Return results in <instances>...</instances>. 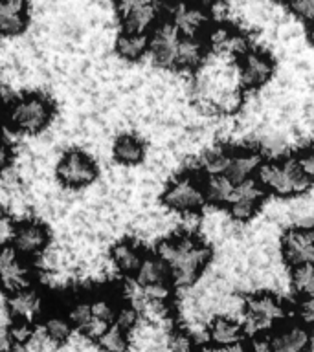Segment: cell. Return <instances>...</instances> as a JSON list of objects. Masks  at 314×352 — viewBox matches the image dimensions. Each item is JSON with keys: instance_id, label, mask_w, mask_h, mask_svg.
Segmentation results:
<instances>
[{"instance_id": "obj_1", "label": "cell", "mask_w": 314, "mask_h": 352, "mask_svg": "<svg viewBox=\"0 0 314 352\" xmlns=\"http://www.w3.org/2000/svg\"><path fill=\"white\" fill-rule=\"evenodd\" d=\"M156 255L167 264L173 286L189 288L208 268L211 248L200 236L180 233L162 239L156 246Z\"/></svg>"}, {"instance_id": "obj_2", "label": "cell", "mask_w": 314, "mask_h": 352, "mask_svg": "<svg viewBox=\"0 0 314 352\" xmlns=\"http://www.w3.org/2000/svg\"><path fill=\"white\" fill-rule=\"evenodd\" d=\"M255 178L264 192L283 200H292L313 187V180L305 175L296 156L264 160Z\"/></svg>"}, {"instance_id": "obj_3", "label": "cell", "mask_w": 314, "mask_h": 352, "mask_svg": "<svg viewBox=\"0 0 314 352\" xmlns=\"http://www.w3.org/2000/svg\"><path fill=\"white\" fill-rule=\"evenodd\" d=\"M55 107L44 94H24L8 104L4 121L8 129L24 136H37L54 120Z\"/></svg>"}, {"instance_id": "obj_4", "label": "cell", "mask_w": 314, "mask_h": 352, "mask_svg": "<svg viewBox=\"0 0 314 352\" xmlns=\"http://www.w3.org/2000/svg\"><path fill=\"white\" fill-rule=\"evenodd\" d=\"M241 318L247 334L272 332L286 318V307L274 292H253L242 299Z\"/></svg>"}, {"instance_id": "obj_5", "label": "cell", "mask_w": 314, "mask_h": 352, "mask_svg": "<svg viewBox=\"0 0 314 352\" xmlns=\"http://www.w3.org/2000/svg\"><path fill=\"white\" fill-rule=\"evenodd\" d=\"M162 204L167 211L184 217V214H198L206 206L204 195V180L191 173H184L171 178L169 184L162 191Z\"/></svg>"}, {"instance_id": "obj_6", "label": "cell", "mask_w": 314, "mask_h": 352, "mask_svg": "<svg viewBox=\"0 0 314 352\" xmlns=\"http://www.w3.org/2000/svg\"><path fill=\"white\" fill-rule=\"evenodd\" d=\"M55 176L61 186L76 191L98 180L99 169L87 153H83L79 148H72L59 158L55 167Z\"/></svg>"}, {"instance_id": "obj_7", "label": "cell", "mask_w": 314, "mask_h": 352, "mask_svg": "<svg viewBox=\"0 0 314 352\" xmlns=\"http://www.w3.org/2000/svg\"><path fill=\"white\" fill-rule=\"evenodd\" d=\"M313 330L303 321H286L266 334L264 352H313Z\"/></svg>"}, {"instance_id": "obj_8", "label": "cell", "mask_w": 314, "mask_h": 352, "mask_svg": "<svg viewBox=\"0 0 314 352\" xmlns=\"http://www.w3.org/2000/svg\"><path fill=\"white\" fill-rule=\"evenodd\" d=\"M0 277L2 290L8 292V296L33 286L32 266L10 242L0 246Z\"/></svg>"}, {"instance_id": "obj_9", "label": "cell", "mask_w": 314, "mask_h": 352, "mask_svg": "<svg viewBox=\"0 0 314 352\" xmlns=\"http://www.w3.org/2000/svg\"><path fill=\"white\" fill-rule=\"evenodd\" d=\"M180 37L182 35L169 19H162L153 28V32L149 33V55L154 65L164 70H175Z\"/></svg>"}, {"instance_id": "obj_10", "label": "cell", "mask_w": 314, "mask_h": 352, "mask_svg": "<svg viewBox=\"0 0 314 352\" xmlns=\"http://www.w3.org/2000/svg\"><path fill=\"white\" fill-rule=\"evenodd\" d=\"M162 6L154 2H121L116 6L120 19L121 32L127 33H151L153 28L162 21Z\"/></svg>"}, {"instance_id": "obj_11", "label": "cell", "mask_w": 314, "mask_h": 352, "mask_svg": "<svg viewBox=\"0 0 314 352\" xmlns=\"http://www.w3.org/2000/svg\"><path fill=\"white\" fill-rule=\"evenodd\" d=\"M239 72V85L244 90L255 92L263 88L274 76V60L263 50H250L239 57L237 63Z\"/></svg>"}, {"instance_id": "obj_12", "label": "cell", "mask_w": 314, "mask_h": 352, "mask_svg": "<svg viewBox=\"0 0 314 352\" xmlns=\"http://www.w3.org/2000/svg\"><path fill=\"white\" fill-rule=\"evenodd\" d=\"M280 252L289 268L314 263V228L292 226L281 235Z\"/></svg>"}, {"instance_id": "obj_13", "label": "cell", "mask_w": 314, "mask_h": 352, "mask_svg": "<svg viewBox=\"0 0 314 352\" xmlns=\"http://www.w3.org/2000/svg\"><path fill=\"white\" fill-rule=\"evenodd\" d=\"M10 244L24 258H35L43 255L50 246L48 228L39 220H21L11 230Z\"/></svg>"}, {"instance_id": "obj_14", "label": "cell", "mask_w": 314, "mask_h": 352, "mask_svg": "<svg viewBox=\"0 0 314 352\" xmlns=\"http://www.w3.org/2000/svg\"><path fill=\"white\" fill-rule=\"evenodd\" d=\"M266 192L258 182V178L236 184V192L228 206V214L236 222H248L259 213Z\"/></svg>"}, {"instance_id": "obj_15", "label": "cell", "mask_w": 314, "mask_h": 352, "mask_svg": "<svg viewBox=\"0 0 314 352\" xmlns=\"http://www.w3.org/2000/svg\"><path fill=\"white\" fill-rule=\"evenodd\" d=\"M169 21L182 37H202L211 24V11L197 4L169 6Z\"/></svg>"}, {"instance_id": "obj_16", "label": "cell", "mask_w": 314, "mask_h": 352, "mask_svg": "<svg viewBox=\"0 0 314 352\" xmlns=\"http://www.w3.org/2000/svg\"><path fill=\"white\" fill-rule=\"evenodd\" d=\"M6 310L13 321L35 324L44 318V297L35 286H30L6 297Z\"/></svg>"}, {"instance_id": "obj_17", "label": "cell", "mask_w": 314, "mask_h": 352, "mask_svg": "<svg viewBox=\"0 0 314 352\" xmlns=\"http://www.w3.org/2000/svg\"><path fill=\"white\" fill-rule=\"evenodd\" d=\"M242 321L230 316H213L206 324V338L211 346H231L244 340Z\"/></svg>"}, {"instance_id": "obj_18", "label": "cell", "mask_w": 314, "mask_h": 352, "mask_svg": "<svg viewBox=\"0 0 314 352\" xmlns=\"http://www.w3.org/2000/svg\"><path fill=\"white\" fill-rule=\"evenodd\" d=\"M30 22V8L22 0H0V37L24 33Z\"/></svg>"}, {"instance_id": "obj_19", "label": "cell", "mask_w": 314, "mask_h": 352, "mask_svg": "<svg viewBox=\"0 0 314 352\" xmlns=\"http://www.w3.org/2000/svg\"><path fill=\"white\" fill-rule=\"evenodd\" d=\"M264 160L259 151L255 148H239V151H231L230 165L226 175L233 184H241V182L252 180L258 175L259 167Z\"/></svg>"}, {"instance_id": "obj_20", "label": "cell", "mask_w": 314, "mask_h": 352, "mask_svg": "<svg viewBox=\"0 0 314 352\" xmlns=\"http://www.w3.org/2000/svg\"><path fill=\"white\" fill-rule=\"evenodd\" d=\"M143 257L145 253L142 252V248L132 241H120L110 248V263L114 264V268L121 275H125L129 279L136 275Z\"/></svg>"}, {"instance_id": "obj_21", "label": "cell", "mask_w": 314, "mask_h": 352, "mask_svg": "<svg viewBox=\"0 0 314 352\" xmlns=\"http://www.w3.org/2000/svg\"><path fill=\"white\" fill-rule=\"evenodd\" d=\"M145 154H147L145 143L136 134H129V132L120 134L112 145V156L118 164L125 165V167L140 165L145 160Z\"/></svg>"}, {"instance_id": "obj_22", "label": "cell", "mask_w": 314, "mask_h": 352, "mask_svg": "<svg viewBox=\"0 0 314 352\" xmlns=\"http://www.w3.org/2000/svg\"><path fill=\"white\" fill-rule=\"evenodd\" d=\"M208 43L204 37H180L176 50V70H197L206 60Z\"/></svg>"}, {"instance_id": "obj_23", "label": "cell", "mask_w": 314, "mask_h": 352, "mask_svg": "<svg viewBox=\"0 0 314 352\" xmlns=\"http://www.w3.org/2000/svg\"><path fill=\"white\" fill-rule=\"evenodd\" d=\"M114 50L120 59L136 63L149 54V33L121 32L116 37Z\"/></svg>"}, {"instance_id": "obj_24", "label": "cell", "mask_w": 314, "mask_h": 352, "mask_svg": "<svg viewBox=\"0 0 314 352\" xmlns=\"http://www.w3.org/2000/svg\"><path fill=\"white\" fill-rule=\"evenodd\" d=\"M236 192V184L224 175L206 176L204 178V195L206 202L213 208H228Z\"/></svg>"}, {"instance_id": "obj_25", "label": "cell", "mask_w": 314, "mask_h": 352, "mask_svg": "<svg viewBox=\"0 0 314 352\" xmlns=\"http://www.w3.org/2000/svg\"><path fill=\"white\" fill-rule=\"evenodd\" d=\"M41 330L48 338L50 343L55 346L66 345L72 340V334H74V329H72L70 321H68L65 312L44 314Z\"/></svg>"}, {"instance_id": "obj_26", "label": "cell", "mask_w": 314, "mask_h": 352, "mask_svg": "<svg viewBox=\"0 0 314 352\" xmlns=\"http://www.w3.org/2000/svg\"><path fill=\"white\" fill-rule=\"evenodd\" d=\"M66 318L70 321L72 329L85 336L90 324L94 323L92 307H90V297H74L68 305H66Z\"/></svg>"}, {"instance_id": "obj_27", "label": "cell", "mask_w": 314, "mask_h": 352, "mask_svg": "<svg viewBox=\"0 0 314 352\" xmlns=\"http://www.w3.org/2000/svg\"><path fill=\"white\" fill-rule=\"evenodd\" d=\"M291 288L303 299H314V263L302 264L291 270Z\"/></svg>"}, {"instance_id": "obj_28", "label": "cell", "mask_w": 314, "mask_h": 352, "mask_svg": "<svg viewBox=\"0 0 314 352\" xmlns=\"http://www.w3.org/2000/svg\"><path fill=\"white\" fill-rule=\"evenodd\" d=\"M99 352H129L131 349V336L125 334L116 324H110L98 340L94 341Z\"/></svg>"}, {"instance_id": "obj_29", "label": "cell", "mask_w": 314, "mask_h": 352, "mask_svg": "<svg viewBox=\"0 0 314 352\" xmlns=\"http://www.w3.org/2000/svg\"><path fill=\"white\" fill-rule=\"evenodd\" d=\"M231 148L217 147L211 148L204 154V158L200 160V169L206 176H219L226 175L228 165H230Z\"/></svg>"}, {"instance_id": "obj_30", "label": "cell", "mask_w": 314, "mask_h": 352, "mask_svg": "<svg viewBox=\"0 0 314 352\" xmlns=\"http://www.w3.org/2000/svg\"><path fill=\"white\" fill-rule=\"evenodd\" d=\"M118 305L120 302H116L114 297L109 296V294H94V296H90L94 321H99V323L103 324L114 323Z\"/></svg>"}, {"instance_id": "obj_31", "label": "cell", "mask_w": 314, "mask_h": 352, "mask_svg": "<svg viewBox=\"0 0 314 352\" xmlns=\"http://www.w3.org/2000/svg\"><path fill=\"white\" fill-rule=\"evenodd\" d=\"M37 334V327L32 323H22V321H11V324L6 330V338L13 349L24 351L32 340Z\"/></svg>"}, {"instance_id": "obj_32", "label": "cell", "mask_w": 314, "mask_h": 352, "mask_svg": "<svg viewBox=\"0 0 314 352\" xmlns=\"http://www.w3.org/2000/svg\"><path fill=\"white\" fill-rule=\"evenodd\" d=\"M140 319H142V314H140L138 307H134V305L129 301H123L118 305L114 323L112 324H116L118 329L123 330L125 334L132 336L134 334V330L138 329V324H140Z\"/></svg>"}, {"instance_id": "obj_33", "label": "cell", "mask_w": 314, "mask_h": 352, "mask_svg": "<svg viewBox=\"0 0 314 352\" xmlns=\"http://www.w3.org/2000/svg\"><path fill=\"white\" fill-rule=\"evenodd\" d=\"M165 349L167 352H197V341L189 330L178 329L167 336Z\"/></svg>"}, {"instance_id": "obj_34", "label": "cell", "mask_w": 314, "mask_h": 352, "mask_svg": "<svg viewBox=\"0 0 314 352\" xmlns=\"http://www.w3.org/2000/svg\"><path fill=\"white\" fill-rule=\"evenodd\" d=\"M286 10L300 21L313 24L314 22V0H294L286 6Z\"/></svg>"}, {"instance_id": "obj_35", "label": "cell", "mask_w": 314, "mask_h": 352, "mask_svg": "<svg viewBox=\"0 0 314 352\" xmlns=\"http://www.w3.org/2000/svg\"><path fill=\"white\" fill-rule=\"evenodd\" d=\"M296 158L300 162V165H302V169L305 170V175L314 182V143L308 145V147L302 148Z\"/></svg>"}, {"instance_id": "obj_36", "label": "cell", "mask_w": 314, "mask_h": 352, "mask_svg": "<svg viewBox=\"0 0 314 352\" xmlns=\"http://www.w3.org/2000/svg\"><path fill=\"white\" fill-rule=\"evenodd\" d=\"M11 164H13V151H11L10 142L0 138V176L6 175V170L10 169Z\"/></svg>"}, {"instance_id": "obj_37", "label": "cell", "mask_w": 314, "mask_h": 352, "mask_svg": "<svg viewBox=\"0 0 314 352\" xmlns=\"http://www.w3.org/2000/svg\"><path fill=\"white\" fill-rule=\"evenodd\" d=\"M206 352H253V351H252V346L242 341V343H237V345H231V346H211V349Z\"/></svg>"}, {"instance_id": "obj_38", "label": "cell", "mask_w": 314, "mask_h": 352, "mask_svg": "<svg viewBox=\"0 0 314 352\" xmlns=\"http://www.w3.org/2000/svg\"><path fill=\"white\" fill-rule=\"evenodd\" d=\"M307 41H308V44H311V46L314 48V22L307 26Z\"/></svg>"}, {"instance_id": "obj_39", "label": "cell", "mask_w": 314, "mask_h": 352, "mask_svg": "<svg viewBox=\"0 0 314 352\" xmlns=\"http://www.w3.org/2000/svg\"><path fill=\"white\" fill-rule=\"evenodd\" d=\"M0 352H6V346L4 343H2V340H0Z\"/></svg>"}, {"instance_id": "obj_40", "label": "cell", "mask_w": 314, "mask_h": 352, "mask_svg": "<svg viewBox=\"0 0 314 352\" xmlns=\"http://www.w3.org/2000/svg\"><path fill=\"white\" fill-rule=\"evenodd\" d=\"M0 290H2V277H0Z\"/></svg>"}]
</instances>
